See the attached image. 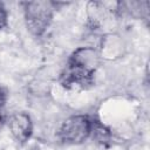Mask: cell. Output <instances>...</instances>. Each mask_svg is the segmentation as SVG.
<instances>
[{
    "label": "cell",
    "mask_w": 150,
    "mask_h": 150,
    "mask_svg": "<svg viewBox=\"0 0 150 150\" xmlns=\"http://www.w3.org/2000/svg\"><path fill=\"white\" fill-rule=\"evenodd\" d=\"M8 127H9L12 136L20 144H25L30 138L32 132H33L32 118L28 114L23 111L13 114L9 117Z\"/></svg>",
    "instance_id": "277c9868"
},
{
    "label": "cell",
    "mask_w": 150,
    "mask_h": 150,
    "mask_svg": "<svg viewBox=\"0 0 150 150\" xmlns=\"http://www.w3.org/2000/svg\"><path fill=\"white\" fill-rule=\"evenodd\" d=\"M91 134L101 143H104V142H107L110 138L109 130L104 125H102L101 123H98L97 121H95V122L93 121V124H91Z\"/></svg>",
    "instance_id": "5b68a950"
},
{
    "label": "cell",
    "mask_w": 150,
    "mask_h": 150,
    "mask_svg": "<svg viewBox=\"0 0 150 150\" xmlns=\"http://www.w3.org/2000/svg\"><path fill=\"white\" fill-rule=\"evenodd\" d=\"M6 100H7V91H6V89L0 84V108L4 107Z\"/></svg>",
    "instance_id": "52a82bcc"
},
{
    "label": "cell",
    "mask_w": 150,
    "mask_h": 150,
    "mask_svg": "<svg viewBox=\"0 0 150 150\" xmlns=\"http://www.w3.org/2000/svg\"><path fill=\"white\" fill-rule=\"evenodd\" d=\"M23 6V15L27 29L36 38L42 36L52 23L55 9L53 1H26Z\"/></svg>",
    "instance_id": "7a4b0ae2"
},
{
    "label": "cell",
    "mask_w": 150,
    "mask_h": 150,
    "mask_svg": "<svg viewBox=\"0 0 150 150\" xmlns=\"http://www.w3.org/2000/svg\"><path fill=\"white\" fill-rule=\"evenodd\" d=\"M5 122H6V114H5V111H4L2 107H1L0 108V129L2 128V125L5 124Z\"/></svg>",
    "instance_id": "ba28073f"
},
{
    "label": "cell",
    "mask_w": 150,
    "mask_h": 150,
    "mask_svg": "<svg viewBox=\"0 0 150 150\" xmlns=\"http://www.w3.org/2000/svg\"><path fill=\"white\" fill-rule=\"evenodd\" d=\"M8 23V13L2 2H0V30L4 29Z\"/></svg>",
    "instance_id": "8992f818"
},
{
    "label": "cell",
    "mask_w": 150,
    "mask_h": 150,
    "mask_svg": "<svg viewBox=\"0 0 150 150\" xmlns=\"http://www.w3.org/2000/svg\"><path fill=\"white\" fill-rule=\"evenodd\" d=\"M98 54L91 47H80L73 52L60 75V83L67 89H86L94 83L98 66Z\"/></svg>",
    "instance_id": "6da1fadb"
},
{
    "label": "cell",
    "mask_w": 150,
    "mask_h": 150,
    "mask_svg": "<svg viewBox=\"0 0 150 150\" xmlns=\"http://www.w3.org/2000/svg\"><path fill=\"white\" fill-rule=\"evenodd\" d=\"M93 121L87 115H74L66 118L57 130V137L66 144H81L91 135Z\"/></svg>",
    "instance_id": "3957f363"
}]
</instances>
